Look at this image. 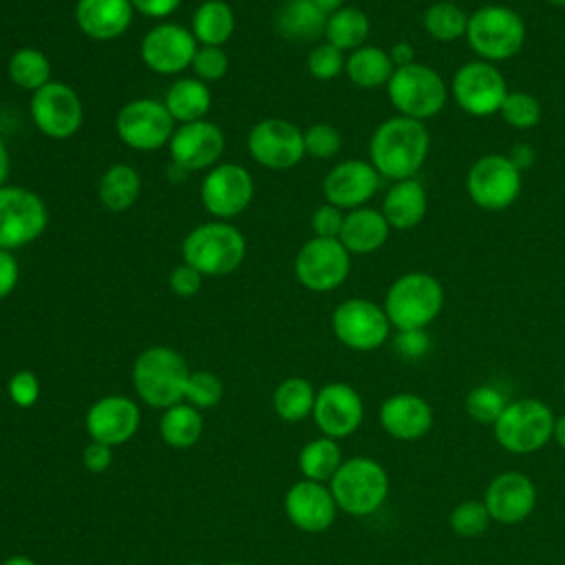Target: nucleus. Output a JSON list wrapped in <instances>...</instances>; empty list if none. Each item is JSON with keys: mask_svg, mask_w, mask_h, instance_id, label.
<instances>
[{"mask_svg": "<svg viewBox=\"0 0 565 565\" xmlns=\"http://www.w3.org/2000/svg\"><path fill=\"white\" fill-rule=\"evenodd\" d=\"M430 150V135L424 121L395 115L384 119L369 139V161L380 177L391 181L413 179Z\"/></svg>", "mask_w": 565, "mask_h": 565, "instance_id": "nucleus-1", "label": "nucleus"}, {"mask_svg": "<svg viewBox=\"0 0 565 565\" xmlns=\"http://www.w3.org/2000/svg\"><path fill=\"white\" fill-rule=\"evenodd\" d=\"M247 254L243 232L227 221H207L192 227L181 243L183 263L199 269L205 278L234 274Z\"/></svg>", "mask_w": 565, "mask_h": 565, "instance_id": "nucleus-2", "label": "nucleus"}, {"mask_svg": "<svg viewBox=\"0 0 565 565\" xmlns=\"http://www.w3.org/2000/svg\"><path fill=\"white\" fill-rule=\"evenodd\" d=\"M444 287L428 271H406L395 278L384 296V311L397 331L426 329L444 309Z\"/></svg>", "mask_w": 565, "mask_h": 565, "instance_id": "nucleus-3", "label": "nucleus"}, {"mask_svg": "<svg viewBox=\"0 0 565 565\" xmlns=\"http://www.w3.org/2000/svg\"><path fill=\"white\" fill-rule=\"evenodd\" d=\"M190 369L170 347H148L132 362V386L152 408H170L183 399Z\"/></svg>", "mask_w": 565, "mask_h": 565, "instance_id": "nucleus-4", "label": "nucleus"}, {"mask_svg": "<svg viewBox=\"0 0 565 565\" xmlns=\"http://www.w3.org/2000/svg\"><path fill=\"white\" fill-rule=\"evenodd\" d=\"M329 490L338 503V510L351 516H369L377 512L391 490V479L386 468L371 457L344 459Z\"/></svg>", "mask_w": 565, "mask_h": 565, "instance_id": "nucleus-5", "label": "nucleus"}, {"mask_svg": "<svg viewBox=\"0 0 565 565\" xmlns=\"http://www.w3.org/2000/svg\"><path fill=\"white\" fill-rule=\"evenodd\" d=\"M466 40L479 60L503 62L523 49L525 22L505 4H483L470 13Z\"/></svg>", "mask_w": 565, "mask_h": 565, "instance_id": "nucleus-6", "label": "nucleus"}, {"mask_svg": "<svg viewBox=\"0 0 565 565\" xmlns=\"http://www.w3.org/2000/svg\"><path fill=\"white\" fill-rule=\"evenodd\" d=\"M386 93L399 115L417 121L439 115L450 95L441 75L433 66L419 62L395 68L386 84Z\"/></svg>", "mask_w": 565, "mask_h": 565, "instance_id": "nucleus-7", "label": "nucleus"}, {"mask_svg": "<svg viewBox=\"0 0 565 565\" xmlns=\"http://www.w3.org/2000/svg\"><path fill=\"white\" fill-rule=\"evenodd\" d=\"M552 408L536 397L508 402L501 417L492 424L497 444L512 455H530L541 450L554 433Z\"/></svg>", "mask_w": 565, "mask_h": 565, "instance_id": "nucleus-8", "label": "nucleus"}, {"mask_svg": "<svg viewBox=\"0 0 565 565\" xmlns=\"http://www.w3.org/2000/svg\"><path fill=\"white\" fill-rule=\"evenodd\" d=\"M523 188V172L508 154L490 152L479 157L466 174V190L470 201L488 212L510 207Z\"/></svg>", "mask_w": 565, "mask_h": 565, "instance_id": "nucleus-9", "label": "nucleus"}, {"mask_svg": "<svg viewBox=\"0 0 565 565\" xmlns=\"http://www.w3.org/2000/svg\"><path fill=\"white\" fill-rule=\"evenodd\" d=\"M49 225L44 199L22 185L0 188V249H20L38 241Z\"/></svg>", "mask_w": 565, "mask_h": 565, "instance_id": "nucleus-10", "label": "nucleus"}, {"mask_svg": "<svg viewBox=\"0 0 565 565\" xmlns=\"http://www.w3.org/2000/svg\"><path fill=\"white\" fill-rule=\"evenodd\" d=\"M391 322L382 305L369 298H347L331 313V331L351 351H375L391 335Z\"/></svg>", "mask_w": 565, "mask_h": 565, "instance_id": "nucleus-11", "label": "nucleus"}, {"mask_svg": "<svg viewBox=\"0 0 565 565\" xmlns=\"http://www.w3.org/2000/svg\"><path fill=\"white\" fill-rule=\"evenodd\" d=\"M174 124L166 104L150 97L126 102L115 117L117 137L137 152H154L168 146L177 128Z\"/></svg>", "mask_w": 565, "mask_h": 565, "instance_id": "nucleus-12", "label": "nucleus"}, {"mask_svg": "<svg viewBox=\"0 0 565 565\" xmlns=\"http://www.w3.org/2000/svg\"><path fill=\"white\" fill-rule=\"evenodd\" d=\"M448 90L455 104L472 117H488L499 113L505 95L510 93L497 64L483 60H470L461 64L455 71Z\"/></svg>", "mask_w": 565, "mask_h": 565, "instance_id": "nucleus-13", "label": "nucleus"}, {"mask_svg": "<svg viewBox=\"0 0 565 565\" xmlns=\"http://www.w3.org/2000/svg\"><path fill=\"white\" fill-rule=\"evenodd\" d=\"M29 113L33 126L57 141L75 137L84 124V104L77 90L55 79L31 93Z\"/></svg>", "mask_w": 565, "mask_h": 565, "instance_id": "nucleus-14", "label": "nucleus"}, {"mask_svg": "<svg viewBox=\"0 0 565 565\" xmlns=\"http://www.w3.org/2000/svg\"><path fill=\"white\" fill-rule=\"evenodd\" d=\"M351 271V254L338 238H309L294 258L296 280L316 294L338 289Z\"/></svg>", "mask_w": 565, "mask_h": 565, "instance_id": "nucleus-15", "label": "nucleus"}, {"mask_svg": "<svg viewBox=\"0 0 565 565\" xmlns=\"http://www.w3.org/2000/svg\"><path fill=\"white\" fill-rule=\"evenodd\" d=\"M199 196L210 216L230 221L249 207L254 199V177L241 163L221 161L205 172Z\"/></svg>", "mask_w": 565, "mask_h": 565, "instance_id": "nucleus-16", "label": "nucleus"}, {"mask_svg": "<svg viewBox=\"0 0 565 565\" xmlns=\"http://www.w3.org/2000/svg\"><path fill=\"white\" fill-rule=\"evenodd\" d=\"M247 152L267 170H291L305 157V137L302 130L287 119H260L247 135Z\"/></svg>", "mask_w": 565, "mask_h": 565, "instance_id": "nucleus-17", "label": "nucleus"}, {"mask_svg": "<svg viewBox=\"0 0 565 565\" xmlns=\"http://www.w3.org/2000/svg\"><path fill=\"white\" fill-rule=\"evenodd\" d=\"M199 49L192 31L179 22H159L150 26L139 44V57L157 75H181L190 68Z\"/></svg>", "mask_w": 565, "mask_h": 565, "instance_id": "nucleus-18", "label": "nucleus"}, {"mask_svg": "<svg viewBox=\"0 0 565 565\" xmlns=\"http://www.w3.org/2000/svg\"><path fill=\"white\" fill-rule=\"evenodd\" d=\"M225 150L223 130L207 119L179 124L168 141L172 166L181 172H201L221 163Z\"/></svg>", "mask_w": 565, "mask_h": 565, "instance_id": "nucleus-19", "label": "nucleus"}, {"mask_svg": "<svg viewBox=\"0 0 565 565\" xmlns=\"http://www.w3.org/2000/svg\"><path fill=\"white\" fill-rule=\"evenodd\" d=\"M313 422L324 437L344 439L353 435L364 419V402L347 382H329L316 391Z\"/></svg>", "mask_w": 565, "mask_h": 565, "instance_id": "nucleus-20", "label": "nucleus"}, {"mask_svg": "<svg viewBox=\"0 0 565 565\" xmlns=\"http://www.w3.org/2000/svg\"><path fill=\"white\" fill-rule=\"evenodd\" d=\"M483 503L492 521L516 525L536 508V486L521 470H503L490 479L483 492Z\"/></svg>", "mask_w": 565, "mask_h": 565, "instance_id": "nucleus-21", "label": "nucleus"}, {"mask_svg": "<svg viewBox=\"0 0 565 565\" xmlns=\"http://www.w3.org/2000/svg\"><path fill=\"white\" fill-rule=\"evenodd\" d=\"M380 179L382 177L371 161L347 159L327 172L322 181V194L327 203L351 212L355 207H364L373 199L380 188Z\"/></svg>", "mask_w": 565, "mask_h": 565, "instance_id": "nucleus-22", "label": "nucleus"}, {"mask_svg": "<svg viewBox=\"0 0 565 565\" xmlns=\"http://www.w3.org/2000/svg\"><path fill=\"white\" fill-rule=\"evenodd\" d=\"M285 514L298 530L318 534L333 525L338 514V503L329 486L320 481L302 479L287 490Z\"/></svg>", "mask_w": 565, "mask_h": 565, "instance_id": "nucleus-23", "label": "nucleus"}, {"mask_svg": "<svg viewBox=\"0 0 565 565\" xmlns=\"http://www.w3.org/2000/svg\"><path fill=\"white\" fill-rule=\"evenodd\" d=\"M141 424L139 406L126 395H106L90 404L86 413V430L90 441L108 446L126 444Z\"/></svg>", "mask_w": 565, "mask_h": 565, "instance_id": "nucleus-24", "label": "nucleus"}, {"mask_svg": "<svg viewBox=\"0 0 565 565\" xmlns=\"http://www.w3.org/2000/svg\"><path fill=\"white\" fill-rule=\"evenodd\" d=\"M377 417L382 430L397 441H417L426 437L435 424L433 406L417 393L388 395Z\"/></svg>", "mask_w": 565, "mask_h": 565, "instance_id": "nucleus-25", "label": "nucleus"}, {"mask_svg": "<svg viewBox=\"0 0 565 565\" xmlns=\"http://www.w3.org/2000/svg\"><path fill=\"white\" fill-rule=\"evenodd\" d=\"M73 15L86 38L110 42L128 31L135 9L130 0H77Z\"/></svg>", "mask_w": 565, "mask_h": 565, "instance_id": "nucleus-26", "label": "nucleus"}, {"mask_svg": "<svg viewBox=\"0 0 565 565\" xmlns=\"http://www.w3.org/2000/svg\"><path fill=\"white\" fill-rule=\"evenodd\" d=\"M391 225L384 218L382 210L375 207H355L344 214V223L338 241L347 247L349 254H373L388 241Z\"/></svg>", "mask_w": 565, "mask_h": 565, "instance_id": "nucleus-27", "label": "nucleus"}, {"mask_svg": "<svg viewBox=\"0 0 565 565\" xmlns=\"http://www.w3.org/2000/svg\"><path fill=\"white\" fill-rule=\"evenodd\" d=\"M428 210L426 188L413 177L393 181L382 201V214L391 230H413L417 227Z\"/></svg>", "mask_w": 565, "mask_h": 565, "instance_id": "nucleus-28", "label": "nucleus"}, {"mask_svg": "<svg viewBox=\"0 0 565 565\" xmlns=\"http://www.w3.org/2000/svg\"><path fill=\"white\" fill-rule=\"evenodd\" d=\"M170 117L177 124H190L205 119L212 108L210 86L196 77H177L163 97Z\"/></svg>", "mask_w": 565, "mask_h": 565, "instance_id": "nucleus-29", "label": "nucleus"}, {"mask_svg": "<svg viewBox=\"0 0 565 565\" xmlns=\"http://www.w3.org/2000/svg\"><path fill=\"white\" fill-rule=\"evenodd\" d=\"M141 192V177L130 163H113L104 170L97 183V199L108 212L130 210Z\"/></svg>", "mask_w": 565, "mask_h": 565, "instance_id": "nucleus-30", "label": "nucleus"}, {"mask_svg": "<svg viewBox=\"0 0 565 565\" xmlns=\"http://www.w3.org/2000/svg\"><path fill=\"white\" fill-rule=\"evenodd\" d=\"M327 15L313 0H285L276 15V29L287 40H316L324 35Z\"/></svg>", "mask_w": 565, "mask_h": 565, "instance_id": "nucleus-31", "label": "nucleus"}, {"mask_svg": "<svg viewBox=\"0 0 565 565\" xmlns=\"http://www.w3.org/2000/svg\"><path fill=\"white\" fill-rule=\"evenodd\" d=\"M236 29V15L225 0H205L192 13L190 31L201 46H223Z\"/></svg>", "mask_w": 565, "mask_h": 565, "instance_id": "nucleus-32", "label": "nucleus"}, {"mask_svg": "<svg viewBox=\"0 0 565 565\" xmlns=\"http://www.w3.org/2000/svg\"><path fill=\"white\" fill-rule=\"evenodd\" d=\"M393 71H395V66L391 62L388 51L373 46V44H364V46L351 51L344 62L347 77L360 88L386 86Z\"/></svg>", "mask_w": 565, "mask_h": 565, "instance_id": "nucleus-33", "label": "nucleus"}, {"mask_svg": "<svg viewBox=\"0 0 565 565\" xmlns=\"http://www.w3.org/2000/svg\"><path fill=\"white\" fill-rule=\"evenodd\" d=\"M371 33V20L369 15L353 4H344L327 15L324 26V42L333 44L335 49L355 51L366 44V38Z\"/></svg>", "mask_w": 565, "mask_h": 565, "instance_id": "nucleus-34", "label": "nucleus"}, {"mask_svg": "<svg viewBox=\"0 0 565 565\" xmlns=\"http://www.w3.org/2000/svg\"><path fill=\"white\" fill-rule=\"evenodd\" d=\"M161 439L172 448H192L203 435V417L192 404H174L163 411L159 422Z\"/></svg>", "mask_w": 565, "mask_h": 565, "instance_id": "nucleus-35", "label": "nucleus"}, {"mask_svg": "<svg viewBox=\"0 0 565 565\" xmlns=\"http://www.w3.org/2000/svg\"><path fill=\"white\" fill-rule=\"evenodd\" d=\"M342 450L338 446V439L331 437H318L302 446L298 455V468L305 479L327 483L333 479L338 468L342 466Z\"/></svg>", "mask_w": 565, "mask_h": 565, "instance_id": "nucleus-36", "label": "nucleus"}, {"mask_svg": "<svg viewBox=\"0 0 565 565\" xmlns=\"http://www.w3.org/2000/svg\"><path fill=\"white\" fill-rule=\"evenodd\" d=\"M7 73L18 88L35 93L51 82V62L44 51L35 46H20L11 53L7 62Z\"/></svg>", "mask_w": 565, "mask_h": 565, "instance_id": "nucleus-37", "label": "nucleus"}, {"mask_svg": "<svg viewBox=\"0 0 565 565\" xmlns=\"http://www.w3.org/2000/svg\"><path fill=\"white\" fill-rule=\"evenodd\" d=\"M316 391L305 377H287L274 391V411L282 422H300L313 413Z\"/></svg>", "mask_w": 565, "mask_h": 565, "instance_id": "nucleus-38", "label": "nucleus"}, {"mask_svg": "<svg viewBox=\"0 0 565 565\" xmlns=\"http://www.w3.org/2000/svg\"><path fill=\"white\" fill-rule=\"evenodd\" d=\"M468 13L450 2V0H439L433 2L426 11H424V31L437 40V42H455L459 38H466V29H468Z\"/></svg>", "mask_w": 565, "mask_h": 565, "instance_id": "nucleus-39", "label": "nucleus"}, {"mask_svg": "<svg viewBox=\"0 0 565 565\" xmlns=\"http://www.w3.org/2000/svg\"><path fill=\"white\" fill-rule=\"evenodd\" d=\"M508 397L505 393L494 386V384H479L475 388L468 391L466 395V413L470 419H475L477 424H486V426H492L503 408L508 406Z\"/></svg>", "mask_w": 565, "mask_h": 565, "instance_id": "nucleus-40", "label": "nucleus"}, {"mask_svg": "<svg viewBox=\"0 0 565 565\" xmlns=\"http://www.w3.org/2000/svg\"><path fill=\"white\" fill-rule=\"evenodd\" d=\"M492 516L483 503V499H466L457 503L448 514V525L457 536L477 539L488 532Z\"/></svg>", "mask_w": 565, "mask_h": 565, "instance_id": "nucleus-41", "label": "nucleus"}, {"mask_svg": "<svg viewBox=\"0 0 565 565\" xmlns=\"http://www.w3.org/2000/svg\"><path fill=\"white\" fill-rule=\"evenodd\" d=\"M499 115L508 126L519 128V130H527V128H534L541 121L543 108H541V102L532 93L510 90L505 95L501 108H499Z\"/></svg>", "mask_w": 565, "mask_h": 565, "instance_id": "nucleus-42", "label": "nucleus"}, {"mask_svg": "<svg viewBox=\"0 0 565 565\" xmlns=\"http://www.w3.org/2000/svg\"><path fill=\"white\" fill-rule=\"evenodd\" d=\"M223 397V382L212 371H190L183 399L194 408H214Z\"/></svg>", "mask_w": 565, "mask_h": 565, "instance_id": "nucleus-43", "label": "nucleus"}, {"mask_svg": "<svg viewBox=\"0 0 565 565\" xmlns=\"http://www.w3.org/2000/svg\"><path fill=\"white\" fill-rule=\"evenodd\" d=\"M344 53L329 42L316 44L307 55V71L318 82H331L344 71Z\"/></svg>", "mask_w": 565, "mask_h": 565, "instance_id": "nucleus-44", "label": "nucleus"}, {"mask_svg": "<svg viewBox=\"0 0 565 565\" xmlns=\"http://www.w3.org/2000/svg\"><path fill=\"white\" fill-rule=\"evenodd\" d=\"M302 137H305V154L313 159H331L342 148L340 130L327 121L311 124L307 130H302Z\"/></svg>", "mask_w": 565, "mask_h": 565, "instance_id": "nucleus-45", "label": "nucleus"}, {"mask_svg": "<svg viewBox=\"0 0 565 565\" xmlns=\"http://www.w3.org/2000/svg\"><path fill=\"white\" fill-rule=\"evenodd\" d=\"M190 68H192L194 77L205 84L218 82L225 77V73L230 68V57L223 51V46H201L199 44Z\"/></svg>", "mask_w": 565, "mask_h": 565, "instance_id": "nucleus-46", "label": "nucleus"}, {"mask_svg": "<svg viewBox=\"0 0 565 565\" xmlns=\"http://www.w3.org/2000/svg\"><path fill=\"white\" fill-rule=\"evenodd\" d=\"M7 393L20 408H29L40 399V380L33 371H18L9 377Z\"/></svg>", "mask_w": 565, "mask_h": 565, "instance_id": "nucleus-47", "label": "nucleus"}, {"mask_svg": "<svg viewBox=\"0 0 565 565\" xmlns=\"http://www.w3.org/2000/svg\"><path fill=\"white\" fill-rule=\"evenodd\" d=\"M393 347L402 360L415 362V360H422L430 351V338H428L426 329H406V331L395 333Z\"/></svg>", "mask_w": 565, "mask_h": 565, "instance_id": "nucleus-48", "label": "nucleus"}, {"mask_svg": "<svg viewBox=\"0 0 565 565\" xmlns=\"http://www.w3.org/2000/svg\"><path fill=\"white\" fill-rule=\"evenodd\" d=\"M342 223H344V210L331 203L318 205L311 214V230H313V236L318 238H338Z\"/></svg>", "mask_w": 565, "mask_h": 565, "instance_id": "nucleus-49", "label": "nucleus"}, {"mask_svg": "<svg viewBox=\"0 0 565 565\" xmlns=\"http://www.w3.org/2000/svg\"><path fill=\"white\" fill-rule=\"evenodd\" d=\"M203 278H205V276H203L199 269H194V267L188 265V263H181V265H177V267L170 271L168 285H170V289H172L179 298H192V296H196V294L201 291Z\"/></svg>", "mask_w": 565, "mask_h": 565, "instance_id": "nucleus-50", "label": "nucleus"}, {"mask_svg": "<svg viewBox=\"0 0 565 565\" xmlns=\"http://www.w3.org/2000/svg\"><path fill=\"white\" fill-rule=\"evenodd\" d=\"M82 463L88 472H95V475L108 470L113 463V446L102 441H90L82 452Z\"/></svg>", "mask_w": 565, "mask_h": 565, "instance_id": "nucleus-51", "label": "nucleus"}, {"mask_svg": "<svg viewBox=\"0 0 565 565\" xmlns=\"http://www.w3.org/2000/svg\"><path fill=\"white\" fill-rule=\"evenodd\" d=\"M20 280V263L9 249H0V300L9 298Z\"/></svg>", "mask_w": 565, "mask_h": 565, "instance_id": "nucleus-52", "label": "nucleus"}, {"mask_svg": "<svg viewBox=\"0 0 565 565\" xmlns=\"http://www.w3.org/2000/svg\"><path fill=\"white\" fill-rule=\"evenodd\" d=\"M183 0H130L135 13L150 20H166L181 7Z\"/></svg>", "mask_w": 565, "mask_h": 565, "instance_id": "nucleus-53", "label": "nucleus"}, {"mask_svg": "<svg viewBox=\"0 0 565 565\" xmlns=\"http://www.w3.org/2000/svg\"><path fill=\"white\" fill-rule=\"evenodd\" d=\"M388 55H391V62H393L395 68L415 62V49H413L411 42H404V40L395 42V44L388 49Z\"/></svg>", "mask_w": 565, "mask_h": 565, "instance_id": "nucleus-54", "label": "nucleus"}, {"mask_svg": "<svg viewBox=\"0 0 565 565\" xmlns=\"http://www.w3.org/2000/svg\"><path fill=\"white\" fill-rule=\"evenodd\" d=\"M510 159H512V163L523 172V170H527L532 163H534V148L530 146V143H525V141H519V143H514L512 148H510V154H508Z\"/></svg>", "mask_w": 565, "mask_h": 565, "instance_id": "nucleus-55", "label": "nucleus"}, {"mask_svg": "<svg viewBox=\"0 0 565 565\" xmlns=\"http://www.w3.org/2000/svg\"><path fill=\"white\" fill-rule=\"evenodd\" d=\"M9 163H11V159H9V150H7V143H4V139L0 137V188H2V185H7V177H9Z\"/></svg>", "mask_w": 565, "mask_h": 565, "instance_id": "nucleus-56", "label": "nucleus"}, {"mask_svg": "<svg viewBox=\"0 0 565 565\" xmlns=\"http://www.w3.org/2000/svg\"><path fill=\"white\" fill-rule=\"evenodd\" d=\"M552 439H554L561 448H565V413H563V415H558V417L554 419V433H552Z\"/></svg>", "mask_w": 565, "mask_h": 565, "instance_id": "nucleus-57", "label": "nucleus"}, {"mask_svg": "<svg viewBox=\"0 0 565 565\" xmlns=\"http://www.w3.org/2000/svg\"><path fill=\"white\" fill-rule=\"evenodd\" d=\"M324 13H333L335 9H340V7H344V0H313Z\"/></svg>", "mask_w": 565, "mask_h": 565, "instance_id": "nucleus-58", "label": "nucleus"}, {"mask_svg": "<svg viewBox=\"0 0 565 565\" xmlns=\"http://www.w3.org/2000/svg\"><path fill=\"white\" fill-rule=\"evenodd\" d=\"M2 565H38L33 558H29V556H22V554H18V556H9Z\"/></svg>", "mask_w": 565, "mask_h": 565, "instance_id": "nucleus-59", "label": "nucleus"}, {"mask_svg": "<svg viewBox=\"0 0 565 565\" xmlns=\"http://www.w3.org/2000/svg\"><path fill=\"white\" fill-rule=\"evenodd\" d=\"M545 2L552 7H565V0H545Z\"/></svg>", "mask_w": 565, "mask_h": 565, "instance_id": "nucleus-60", "label": "nucleus"}, {"mask_svg": "<svg viewBox=\"0 0 565 565\" xmlns=\"http://www.w3.org/2000/svg\"><path fill=\"white\" fill-rule=\"evenodd\" d=\"M223 565H243V563H223Z\"/></svg>", "mask_w": 565, "mask_h": 565, "instance_id": "nucleus-61", "label": "nucleus"}, {"mask_svg": "<svg viewBox=\"0 0 565 565\" xmlns=\"http://www.w3.org/2000/svg\"><path fill=\"white\" fill-rule=\"evenodd\" d=\"M190 565H199V563H190Z\"/></svg>", "mask_w": 565, "mask_h": 565, "instance_id": "nucleus-62", "label": "nucleus"}, {"mask_svg": "<svg viewBox=\"0 0 565 565\" xmlns=\"http://www.w3.org/2000/svg\"><path fill=\"white\" fill-rule=\"evenodd\" d=\"M563 388H565V380H563Z\"/></svg>", "mask_w": 565, "mask_h": 565, "instance_id": "nucleus-63", "label": "nucleus"}]
</instances>
